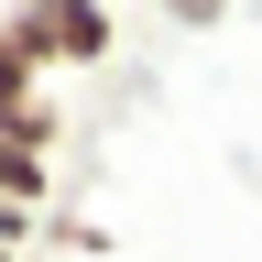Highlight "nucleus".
Segmentation results:
<instances>
[{
  "label": "nucleus",
  "instance_id": "20e7f679",
  "mask_svg": "<svg viewBox=\"0 0 262 262\" xmlns=\"http://www.w3.org/2000/svg\"><path fill=\"white\" fill-rule=\"evenodd\" d=\"M22 229H33V219H11V208H0V241H22Z\"/></svg>",
  "mask_w": 262,
  "mask_h": 262
},
{
  "label": "nucleus",
  "instance_id": "7ed1b4c3",
  "mask_svg": "<svg viewBox=\"0 0 262 262\" xmlns=\"http://www.w3.org/2000/svg\"><path fill=\"white\" fill-rule=\"evenodd\" d=\"M22 110H44V66L22 55V33H11V11H0V120H22Z\"/></svg>",
  "mask_w": 262,
  "mask_h": 262
},
{
  "label": "nucleus",
  "instance_id": "f03ea898",
  "mask_svg": "<svg viewBox=\"0 0 262 262\" xmlns=\"http://www.w3.org/2000/svg\"><path fill=\"white\" fill-rule=\"evenodd\" d=\"M44 153H55V110H22V120H0V208L11 219H33L44 208Z\"/></svg>",
  "mask_w": 262,
  "mask_h": 262
},
{
  "label": "nucleus",
  "instance_id": "39448f33",
  "mask_svg": "<svg viewBox=\"0 0 262 262\" xmlns=\"http://www.w3.org/2000/svg\"><path fill=\"white\" fill-rule=\"evenodd\" d=\"M0 262H11V241H0Z\"/></svg>",
  "mask_w": 262,
  "mask_h": 262
},
{
  "label": "nucleus",
  "instance_id": "f257e3e1",
  "mask_svg": "<svg viewBox=\"0 0 262 262\" xmlns=\"http://www.w3.org/2000/svg\"><path fill=\"white\" fill-rule=\"evenodd\" d=\"M11 33H22V55L44 66H110V44H120V22L98 11V0H22L11 11Z\"/></svg>",
  "mask_w": 262,
  "mask_h": 262
}]
</instances>
